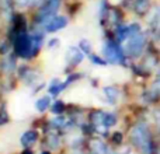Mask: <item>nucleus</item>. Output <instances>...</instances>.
Listing matches in <instances>:
<instances>
[{
  "instance_id": "obj_1",
  "label": "nucleus",
  "mask_w": 160,
  "mask_h": 154,
  "mask_svg": "<svg viewBox=\"0 0 160 154\" xmlns=\"http://www.w3.org/2000/svg\"><path fill=\"white\" fill-rule=\"evenodd\" d=\"M44 35L39 32L35 34H28L25 31L24 25L17 28L16 34H14V49L16 53L22 59H30L38 52L39 46L42 44Z\"/></svg>"
},
{
  "instance_id": "obj_2",
  "label": "nucleus",
  "mask_w": 160,
  "mask_h": 154,
  "mask_svg": "<svg viewBox=\"0 0 160 154\" xmlns=\"http://www.w3.org/2000/svg\"><path fill=\"white\" fill-rule=\"evenodd\" d=\"M129 137L132 144L141 152V154H153V142L150 132L145 125L138 123L131 129Z\"/></svg>"
},
{
  "instance_id": "obj_3",
  "label": "nucleus",
  "mask_w": 160,
  "mask_h": 154,
  "mask_svg": "<svg viewBox=\"0 0 160 154\" xmlns=\"http://www.w3.org/2000/svg\"><path fill=\"white\" fill-rule=\"evenodd\" d=\"M124 46H122V51L129 58H136V56L141 55V52L143 51V45H145V35L143 32H135L131 36H128L124 42Z\"/></svg>"
},
{
  "instance_id": "obj_4",
  "label": "nucleus",
  "mask_w": 160,
  "mask_h": 154,
  "mask_svg": "<svg viewBox=\"0 0 160 154\" xmlns=\"http://www.w3.org/2000/svg\"><path fill=\"white\" fill-rule=\"evenodd\" d=\"M102 55H104L105 60L108 63L112 65H122L125 62V53L124 51L121 49L118 44H115L111 39H107L102 46Z\"/></svg>"
},
{
  "instance_id": "obj_5",
  "label": "nucleus",
  "mask_w": 160,
  "mask_h": 154,
  "mask_svg": "<svg viewBox=\"0 0 160 154\" xmlns=\"http://www.w3.org/2000/svg\"><path fill=\"white\" fill-rule=\"evenodd\" d=\"M59 4H61V0H44L38 14V20L47 22L49 18H52L58 10Z\"/></svg>"
},
{
  "instance_id": "obj_6",
  "label": "nucleus",
  "mask_w": 160,
  "mask_h": 154,
  "mask_svg": "<svg viewBox=\"0 0 160 154\" xmlns=\"http://www.w3.org/2000/svg\"><path fill=\"white\" fill-rule=\"evenodd\" d=\"M104 115H105V112H102V111H94L90 116L91 126H93L98 133H101V135H105V133H107V129H108L104 123Z\"/></svg>"
},
{
  "instance_id": "obj_7",
  "label": "nucleus",
  "mask_w": 160,
  "mask_h": 154,
  "mask_svg": "<svg viewBox=\"0 0 160 154\" xmlns=\"http://www.w3.org/2000/svg\"><path fill=\"white\" fill-rule=\"evenodd\" d=\"M68 25V20L66 17L62 16H53L52 18H49L47 22H45V30L48 32H56V31L62 30Z\"/></svg>"
},
{
  "instance_id": "obj_8",
  "label": "nucleus",
  "mask_w": 160,
  "mask_h": 154,
  "mask_svg": "<svg viewBox=\"0 0 160 154\" xmlns=\"http://www.w3.org/2000/svg\"><path fill=\"white\" fill-rule=\"evenodd\" d=\"M141 31V27L138 24H131V25H121V27L117 28V38L118 41L124 42L128 36H131L132 34L139 32Z\"/></svg>"
},
{
  "instance_id": "obj_9",
  "label": "nucleus",
  "mask_w": 160,
  "mask_h": 154,
  "mask_svg": "<svg viewBox=\"0 0 160 154\" xmlns=\"http://www.w3.org/2000/svg\"><path fill=\"white\" fill-rule=\"evenodd\" d=\"M83 60V52L82 49L76 46H70L66 52V62L70 65V66H76L80 62Z\"/></svg>"
},
{
  "instance_id": "obj_10",
  "label": "nucleus",
  "mask_w": 160,
  "mask_h": 154,
  "mask_svg": "<svg viewBox=\"0 0 160 154\" xmlns=\"http://www.w3.org/2000/svg\"><path fill=\"white\" fill-rule=\"evenodd\" d=\"M88 147H90L91 154H110L108 147L105 146V143L102 140H100L98 137H93L88 140Z\"/></svg>"
},
{
  "instance_id": "obj_11",
  "label": "nucleus",
  "mask_w": 160,
  "mask_h": 154,
  "mask_svg": "<svg viewBox=\"0 0 160 154\" xmlns=\"http://www.w3.org/2000/svg\"><path fill=\"white\" fill-rule=\"evenodd\" d=\"M37 139H38V133H37L35 130H27V132L21 136L20 143L24 147H31L37 142Z\"/></svg>"
},
{
  "instance_id": "obj_12",
  "label": "nucleus",
  "mask_w": 160,
  "mask_h": 154,
  "mask_svg": "<svg viewBox=\"0 0 160 154\" xmlns=\"http://www.w3.org/2000/svg\"><path fill=\"white\" fill-rule=\"evenodd\" d=\"M66 87V83H61L58 79H53L52 81H51V84H49V88H48V91H49V94L51 95H58L59 93H61L63 88Z\"/></svg>"
},
{
  "instance_id": "obj_13",
  "label": "nucleus",
  "mask_w": 160,
  "mask_h": 154,
  "mask_svg": "<svg viewBox=\"0 0 160 154\" xmlns=\"http://www.w3.org/2000/svg\"><path fill=\"white\" fill-rule=\"evenodd\" d=\"M104 95H105V98H107L108 104H115V101L118 99L119 93L115 87H105L104 88Z\"/></svg>"
},
{
  "instance_id": "obj_14",
  "label": "nucleus",
  "mask_w": 160,
  "mask_h": 154,
  "mask_svg": "<svg viewBox=\"0 0 160 154\" xmlns=\"http://www.w3.org/2000/svg\"><path fill=\"white\" fill-rule=\"evenodd\" d=\"M2 69H3V72H6V73H11L16 69V60H14L13 56H7V58L3 59Z\"/></svg>"
},
{
  "instance_id": "obj_15",
  "label": "nucleus",
  "mask_w": 160,
  "mask_h": 154,
  "mask_svg": "<svg viewBox=\"0 0 160 154\" xmlns=\"http://www.w3.org/2000/svg\"><path fill=\"white\" fill-rule=\"evenodd\" d=\"M149 24L153 28H160V7H155L149 16Z\"/></svg>"
},
{
  "instance_id": "obj_16",
  "label": "nucleus",
  "mask_w": 160,
  "mask_h": 154,
  "mask_svg": "<svg viewBox=\"0 0 160 154\" xmlns=\"http://www.w3.org/2000/svg\"><path fill=\"white\" fill-rule=\"evenodd\" d=\"M52 126H58V128H61V129L66 130L68 128L72 126V122L68 118H65V116H58V118H55L52 121Z\"/></svg>"
},
{
  "instance_id": "obj_17",
  "label": "nucleus",
  "mask_w": 160,
  "mask_h": 154,
  "mask_svg": "<svg viewBox=\"0 0 160 154\" xmlns=\"http://www.w3.org/2000/svg\"><path fill=\"white\" fill-rule=\"evenodd\" d=\"M51 99H49V97H42V98H39L38 101L35 102V108H37V111H39V112H44L45 109H47L48 107H49V104H51Z\"/></svg>"
},
{
  "instance_id": "obj_18",
  "label": "nucleus",
  "mask_w": 160,
  "mask_h": 154,
  "mask_svg": "<svg viewBox=\"0 0 160 154\" xmlns=\"http://www.w3.org/2000/svg\"><path fill=\"white\" fill-rule=\"evenodd\" d=\"M47 144L51 147V149H58V146H59V136L56 135V133H48Z\"/></svg>"
},
{
  "instance_id": "obj_19",
  "label": "nucleus",
  "mask_w": 160,
  "mask_h": 154,
  "mask_svg": "<svg viewBox=\"0 0 160 154\" xmlns=\"http://www.w3.org/2000/svg\"><path fill=\"white\" fill-rule=\"evenodd\" d=\"M104 123H105V126H107V128L114 126V125L117 123V116L114 115V113H111V112H105V115H104Z\"/></svg>"
},
{
  "instance_id": "obj_20",
  "label": "nucleus",
  "mask_w": 160,
  "mask_h": 154,
  "mask_svg": "<svg viewBox=\"0 0 160 154\" xmlns=\"http://www.w3.org/2000/svg\"><path fill=\"white\" fill-rule=\"evenodd\" d=\"M79 46H80V49H82L83 53H87V55L91 53V44H90V41H87V39H82Z\"/></svg>"
},
{
  "instance_id": "obj_21",
  "label": "nucleus",
  "mask_w": 160,
  "mask_h": 154,
  "mask_svg": "<svg viewBox=\"0 0 160 154\" xmlns=\"http://www.w3.org/2000/svg\"><path fill=\"white\" fill-rule=\"evenodd\" d=\"M150 94L153 97H160V80L155 81L152 84V88H150Z\"/></svg>"
},
{
  "instance_id": "obj_22",
  "label": "nucleus",
  "mask_w": 160,
  "mask_h": 154,
  "mask_svg": "<svg viewBox=\"0 0 160 154\" xmlns=\"http://www.w3.org/2000/svg\"><path fill=\"white\" fill-rule=\"evenodd\" d=\"M62 109H63V105L61 104V102H55V105L52 107V112L53 113H62Z\"/></svg>"
},
{
  "instance_id": "obj_23",
  "label": "nucleus",
  "mask_w": 160,
  "mask_h": 154,
  "mask_svg": "<svg viewBox=\"0 0 160 154\" xmlns=\"http://www.w3.org/2000/svg\"><path fill=\"white\" fill-rule=\"evenodd\" d=\"M8 121V116L7 113H6L4 109H2V112H0V126H3V125H6V122Z\"/></svg>"
},
{
  "instance_id": "obj_24",
  "label": "nucleus",
  "mask_w": 160,
  "mask_h": 154,
  "mask_svg": "<svg viewBox=\"0 0 160 154\" xmlns=\"http://www.w3.org/2000/svg\"><path fill=\"white\" fill-rule=\"evenodd\" d=\"M90 60L93 62V63H96V65H101V66H104L105 65V60H102V59L97 58V56H93V55H90Z\"/></svg>"
},
{
  "instance_id": "obj_25",
  "label": "nucleus",
  "mask_w": 160,
  "mask_h": 154,
  "mask_svg": "<svg viewBox=\"0 0 160 154\" xmlns=\"http://www.w3.org/2000/svg\"><path fill=\"white\" fill-rule=\"evenodd\" d=\"M112 139H114V142H115V143H119V142L122 140V135H121V133H115Z\"/></svg>"
},
{
  "instance_id": "obj_26",
  "label": "nucleus",
  "mask_w": 160,
  "mask_h": 154,
  "mask_svg": "<svg viewBox=\"0 0 160 154\" xmlns=\"http://www.w3.org/2000/svg\"><path fill=\"white\" fill-rule=\"evenodd\" d=\"M156 116V123H158V128H159V132H160V111H158V112L155 113Z\"/></svg>"
},
{
  "instance_id": "obj_27",
  "label": "nucleus",
  "mask_w": 160,
  "mask_h": 154,
  "mask_svg": "<svg viewBox=\"0 0 160 154\" xmlns=\"http://www.w3.org/2000/svg\"><path fill=\"white\" fill-rule=\"evenodd\" d=\"M41 2H44V0H28V6H37Z\"/></svg>"
},
{
  "instance_id": "obj_28",
  "label": "nucleus",
  "mask_w": 160,
  "mask_h": 154,
  "mask_svg": "<svg viewBox=\"0 0 160 154\" xmlns=\"http://www.w3.org/2000/svg\"><path fill=\"white\" fill-rule=\"evenodd\" d=\"M20 6H28V0H17Z\"/></svg>"
},
{
  "instance_id": "obj_29",
  "label": "nucleus",
  "mask_w": 160,
  "mask_h": 154,
  "mask_svg": "<svg viewBox=\"0 0 160 154\" xmlns=\"http://www.w3.org/2000/svg\"><path fill=\"white\" fill-rule=\"evenodd\" d=\"M70 154H83V153H82V152H79V150H73V152L70 153Z\"/></svg>"
},
{
  "instance_id": "obj_30",
  "label": "nucleus",
  "mask_w": 160,
  "mask_h": 154,
  "mask_svg": "<svg viewBox=\"0 0 160 154\" xmlns=\"http://www.w3.org/2000/svg\"><path fill=\"white\" fill-rule=\"evenodd\" d=\"M21 154H32V152H31V150H25V152H22Z\"/></svg>"
},
{
  "instance_id": "obj_31",
  "label": "nucleus",
  "mask_w": 160,
  "mask_h": 154,
  "mask_svg": "<svg viewBox=\"0 0 160 154\" xmlns=\"http://www.w3.org/2000/svg\"><path fill=\"white\" fill-rule=\"evenodd\" d=\"M41 154H49V153H48V152H42Z\"/></svg>"
},
{
  "instance_id": "obj_32",
  "label": "nucleus",
  "mask_w": 160,
  "mask_h": 154,
  "mask_svg": "<svg viewBox=\"0 0 160 154\" xmlns=\"http://www.w3.org/2000/svg\"><path fill=\"white\" fill-rule=\"evenodd\" d=\"M158 75H160V69H159V70H158Z\"/></svg>"
},
{
  "instance_id": "obj_33",
  "label": "nucleus",
  "mask_w": 160,
  "mask_h": 154,
  "mask_svg": "<svg viewBox=\"0 0 160 154\" xmlns=\"http://www.w3.org/2000/svg\"><path fill=\"white\" fill-rule=\"evenodd\" d=\"M110 154H117V153H110Z\"/></svg>"
}]
</instances>
